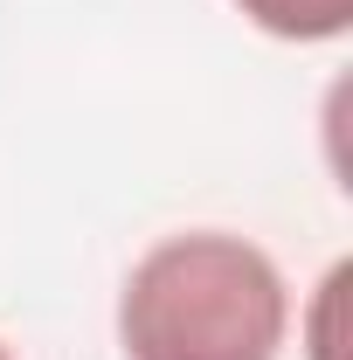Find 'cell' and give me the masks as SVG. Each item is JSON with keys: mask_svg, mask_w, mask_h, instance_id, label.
<instances>
[{"mask_svg": "<svg viewBox=\"0 0 353 360\" xmlns=\"http://www.w3.org/2000/svg\"><path fill=\"white\" fill-rule=\"evenodd\" d=\"M291 298L257 243L187 229L153 243L118 291L125 360H277Z\"/></svg>", "mask_w": 353, "mask_h": 360, "instance_id": "1", "label": "cell"}, {"mask_svg": "<svg viewBox=\"0 0 353 360\" xmlns=\"http://www.w3.org/2000/svg\"><path fill=\"white\" fill-rule=\"evenodd\" d=\"M236 7L284 42H333L353 28V0H236Z\"/></svg>", "mask_w": 353, "mask_h": 360, "instance_id": "2", "label": "cell"}, {"mask_svg": "<svg viewBox=\"0 0 353 360\" xmlns=\"http://www.w3.org/2000/svg\"><path fill=\"white\" fill-rule=\"evenodd\" d=\"M0 360H14V354H7V347H0Z\"/></svg>", "mask_w": 353, "mask_h": 360, "instance_id": "3", "label": "cell"}]
</instances>
